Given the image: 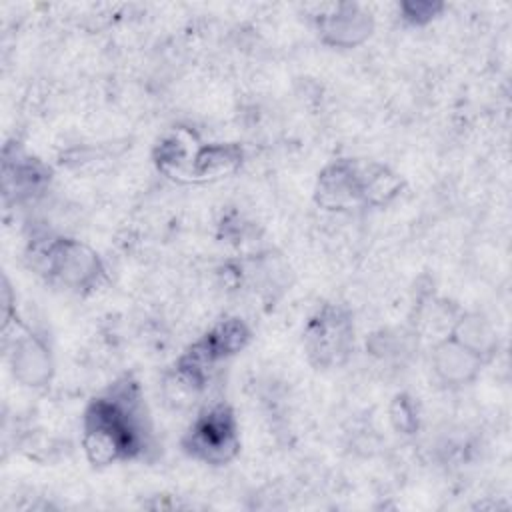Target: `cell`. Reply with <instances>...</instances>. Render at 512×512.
Masks as SVG:
<instances>
[{
  "label": "cell",
  "mask_w": 512,
  "mask_h": 512,
  "mask_svg": "<svg viewBox=\"0 0 512 512\" xmlns=\"http://www.w3.org/2000/svg\"><path fill=\"white\" fill-rule=\"evenodd\" d=\"M150 422L140 386L122 378L96 396L82 420V448L94 466L144 456L150 446Z\"/></svg>",
  "instance_id": "cell-1"
},
{
  "label": "cell",
  "mask_w": 512,
  "mask_h": 512,
  "mask_svg": "<svg viewBox=\"0 0 512 512\" xmlns=\"http://www.w3.org/2000/svg\"><path fill=\"white\" fill-rule=\"evenodd\" d=\"M184 450L206 464H226L240 450L238 422L226 404H214L200 412L182 440Z\"/></svg>",
  "instance_id": "cell-2"
},
{
  "label": "cell",
  "mask_w": 512,
  "mask_h": 512,
  "mask_svg": "<svg viewBox=\"0 0 512 512\" xmlns=\"http://www.w3.org/2000/svg\"><path fill=\"white\" fill-rule=\"evenodd\" d=\"M44 266L56 282L76 292L96 288L104 274L98 254L72 238L50 240L44 248Z\"/></svg>",
  "instance_id": "cell-3"
},
{
  "label": "cell",
  "mask_w": 512,
  "mask_h": 512,
  "mask_svg": "<svg viewBox=\"0 0 512 512\" xmlns=\"http://www.w3.org/2000/svg\"><path fill=\"white\" fill-rule=\"evenodd\" d=\"M350 314L338 306H324L308 322L304 344L316 366L328 368L340 364L352 346Z\"/></svg>",
  "instance_id": "cell-4"
},
{
  "label": "cell",
  "mask_w": 512,
  "mask_h": 512,
  "mask_svg": "<svg viewBox=\"0 0 512 512\" xmlns=\"http://www.w3.org/2000/svg\"><path fill=\"white\" fill-rule=\"evenodd\" d=\"M316 200L326 210L366 206V164L356 160H338L326 166L318 176Z\"/></svg>",
  "instance_id": "cell-5"
},
{
  "label": "cell",
  "mask_w": 512,
  "mask_h": 512,
  "mask_svg": "<svg viewBox=\"0 0 512 512\" xmlns=\"http://www.w3.org/2000/svg\"><path fill=\"white\" fill-rule=\"evenodd\" d=\"M316 26L326 44L338 48H352L362 44L372 34L374 20L358 4L340 2L330 4L316 18Z\"/></svg>",
  "instance_id": "cell-6"
},
{
  "label": "cell",
  "mask_w": 512,
  "mask_h": 512,
  "mask_svg": "<svg viewBox=\"0 0 512 512\" xmlns=\"http://www.w3.org/2000/svg\"><path fill=\"white\" fill-rule=\"evenodd\" d=\"M12 372L18 382L24 386L40 388L50 382L52 376V356L46 342L32 334L26 328L18 330V336L12 340L10 352Z\"/></svg>",
  "instance_id": "cell-7"
},
{
  "label": "cell",
  "mask_w": 512,
  "mask_h": 512,
  "mask_svg": "<svg viewBox=\"0 0 512 512\" xmlns=\"http://www.w3.org/2000/svg\"><path fill=\"white\" fill-rule=\"evenodd\" d=\"M484 360L460 344L456 338L448 334L446 340H442L434 352H432V368L438 380L446 386H466L472 380H476L478 372L482 370Z\"/></svg>",
  "instance_id": "cell-8"
},
{
  "label": "cell",
  "mask_w": 512,
  "mask_h": 512,
  "mask_svg": "<svg viewBox=\"0 0 512 512\" xmlns=\"http://www.w3.org/2000/svg\"><path fill=\"white\" fill-rule=\"evenodd\" d=\"M242 164V148L236 144H204L196 150L190 182L218 180L236 172Z\"/></svg>",
  "instance_id": "cell-9"
},
{
  "label": "cell",
  "mask_w": 512,
  "mask_h": 512,
  "mask_svg": "<svg viewBox=\"0 0 512 512\" xmlns=\"http://www.w3.org/2000/svg\"><path fill=\"white\" fill-rule=\"evenodd\" d=\"M450 336L460 344L476 352L484 362L494 356L498 348V336L492 324L480 314H460L454 320Z\"/></svg>",
  "instance_id": "cell-10"
},
{
  "label": "cell",
  "mask_w": 512,
  "mask_h": 512,
  "mask_svg": "<svg viewBox=\"0 0 512 512\" xmlns=\"http://www.w3.org/2000/svg\"><path fill=\"white\" fill-rule=\"evenodd\" d=\"M46 170L32 160H16L14 166L4 164V184L6 192L14 190L16 196H28L30 192L40 190L46 182Z\"/></svg>",
  "instance_id": "cell-11"
},
{
  "label": "cell",
  "mask_w": 512,
  "mask_h": 512,
  "mask_svg": "<svg viewBox=\"0 0 512 512\" xmlns=\"http://www.w3.org/2000/svg\"><path fill=\"white\" fill-rule=\"evenodd\" d=\"M442 8H444V4H440V2H428V0L404 2V4L400 6L402 18L408 20L410 24H426V22H430Z\"/></svg>",
  "instance_id": "cell-12"
},
{
  "label": "cell",
  "mask_w": 512,
  "mask_h": 512,
  "mask_svg": "<svg viewBox=\"0 0 512 512\" xmlns=\"http://www.w3.org/2000/svg\"><path fill=\"white\" fill-rule=\"evenodd\" d=\"M392 422L396 424L398 430L410 434L416 430L418 420H416V410L414 404L410 402L408 396H396L394 404H392Z\"/></svg>",
  "instance_id": "cell-13"
}]
</instances>
